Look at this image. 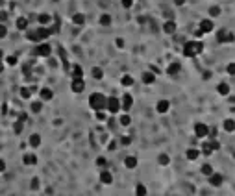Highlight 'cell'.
<instances>
[{"label":"cell","instance_id":"cell-24","mask_svg":"<svg viewBox=\"0 0 235 196\" xmlns=\"http://www.w3.org/2000/svg\"><path fill=\"white\" fill-rule=\"evenodd\" d=\"M26 37L30 41H34V43H41V39H39V34H37V30H30L28 34H26Z\"/></svg>","mask_w":235,"mask_h":196},{"label":"cell","instance_id":"cell-20","mask_svg":"<svg viewBox=\"0 0 235 196\" xmlns=\"http://www.w3.org/2000/svg\"><path fill=\"white\" fill-rule=\"evenodd\" d=\"M22 161H24V165H35V163H37V157L34 156V154H24Z\"/></svg>","mask_w":235,"mask_h":196},{"label":"cell","instance_id":"cell-50","mask_svg":"<svg viewBox=\"0 0 235 196\" xmlns=\"http://www.w3.org/2000/svg\"><path fill=\"white\" fill-rule=\"evenodd\" d=\"M26 118H28L26 113H20V115H19V120H22V122H26Z\"/></svg>","mask_w":235,"mask_h":196},{"label":"cell","instance_id":"cell-26","mask_svg":"<svg viewBox=\"0 0 235 196\" xmlns=\"http://www.w3.org/2000/svg\"><path fill=\"white\" fill-rule=\"evenodd\" d=\"M220 13H222V9H220L218 6H211V8H209V11H207V15H209V17H213V19L218 17Z\"/></svg>","mask_w":235,"mask_h":196},{"label":"cell","instance_id":"cell-35","mask_svg":"<svg viewBox=\"0 0 235 196\" xmlns=\"http://www.w3.org/2000/svg\"><path fill=\"white\" fill-rule=\"evenodd\" d=\"M120 83H122L124 87H130V85H133V78H132V76H122Z\"/></svg>","mask_w":235,"mask_h":196},{"label":"cell","instance_id":"cell-15","mask_svg":"<svg viewBox=\"0 0 235 196\" xmlns=\"http://www.w3.org/2000/svg\"><path fill=\"white\" fill-rule=\"evenodd\" d=\"M222 128H224V132H226V133L235 132V120H233V118H226V120H224V124H222Z\"/></svg>","mask_w":235,"mask_h":196},{"label":"cell","instance_id":"cell-18","mask_svg":"<svg viewBox=\"0 0 235 196\" xmlns=\"http://www.w3.org/2000/svg\"><path fill=\"white\" fill-rule=\"evenodd\" d=\"M28 144L32 146V148H37L41 144V137L37 135V133H34V135H30V139H28Z\"/></svg>","mask_w":235,"mask_h":196},{"label":"cell","instance_id":"cell-29","mask_svg":"<svg viewBox=\"0 0 235 196\" xmlns=\"http://www.w3.org/2000/svg\"><path fill=\"white\" fill-rule=\"evenodd\" d=\"M118 122H120L122 126H130V124H132V117L124 113V115H120V117H118Z\"/></svg>","mask_w":235,"mask_h":196},{"label":"cell","instance_id":"cell-4","mask_svg":"<svg viewBox=\"0 0 235 196\" xmlns=\"http://www.w3.org/2000/svg\"><path fill=\"white\" fill-rule=\"evenodd\" d=\"M195 135L198 139H204L209 135V128H207V124H204V122H196L195 124Z\"/></svg>","mask_w":235,"mask_h":196},{"label":"cell","instance_id":"cell-12","mask_svg":"<svg viewBox=\"0 0 235 196\" xmlns=\"http://www.w3.org/2000/svg\"><path fill=\"white\" fill-rule=\"evenodd\" d=\"M222 181H224L222 174H217V172H213V174L209 176V183H211L213 187H220V185H222Z\"/></svg>","mask_w":235,"mask_h":196},{"label":"cell","instance_id":"cell-21","mask_svg":"<svg viewBox=\"0 0 235 196\" xmlns=\"http://www.w3.org/2000/svg\"><path fill=\"white\" fill-rule=\"evenodd\" d=\"M72 22H74L76 26H81V24L85 22V15H83V13H74V15H72Z\"/></svg>","mask_w":235,"mask_h":196},{"label":"cell","instance_id":"cell-9","mask_svg":"<svg viewBox=\"0 0 235 196\" xmlns=\"http://www.w3.org/2000/svg\"><path fill=\"white\" fill-rule=\"evenodd\" d=\"M132 106H133V98H132V95H130V93H124V95H122V100H120V107L128 111Z\"/></svg>","mask_w":235,"mask_h":196},{"label":"cell","instance_id":"cell-34","mask_svg":"<svg viewBox=\"0 0 235 196\" xmlns=\"http://www.w3.org/2000/svg\"><path fill=\"white\" fill-rule=\"evenodd\" d=\"M100 24H102V26H109V24H111V17H109L107 13H104V15L100 17Z\"/></svg>","mask_w":235,"mask_h":196},{"label":"cell","instance_id":"cell-7","mask_svg":"<svg viewBox=\"0 0 235 196\" xmlns=\"http://www.w3.org/2000/svg\"><path fill=\"white\" fill-rule=\"evenodd\" d=\"M70 89H72V93H83V89H85V81L81 78H72L70 81Z\"/></svg>","mask_w":235,"mask_h":196},{"label":"cell","instance_id":"cell-1","mask_svg":"<svg viewBox=\"0 0 235 196\" xmlns=\"http://www.w3.org/2000/svg\"><path fill=\"white\" fill-rule=\"evenodd\" d=\"M202 52H204V43H200V41H187L183 44V56L185 58H195Z\"/></svg>","mask_w":235,"mask_h":196},{"label":"cell","instance_id":"cell-52","mask_svg":"<svg viewBox=\"0 0 235 196\" xmlns=\"http://www.w3.org/2000/svg\"><path fill=\"white\" fill-rule=\"evenodd\" d=\"M6 17H8V13H6V11H0V20H6Z\"/></svg>","mask_w":235,"mask_h":196},{"label":"cell","instance_id":"cell-10","mask_svg":"<svg viewBox=\"0 0 235 196\" xmlns=\"http://www.w3.org/2000/svg\"><path fill=\"white\" fill-rule=\"evenodd\" d=\"M176 22H174V20L170 19V20H167V22H165V24H163V32H165V34H169V35H172V34H174V32H176Z\"/></svg>","mask_w":235,"mask_h":196},{"label":"cell","instance_id":"cell-40","mask_svg":"<svg viewBox=\"0 0 235 196\" xmlns=\"http://www.w3.org/2000/svg\"><path fill=\"white\" fill-rule=\"evenodd\" d=\"M22 126H24L22 120H17V122H15V126H13V128H15V133H20V132H22Z\"/></svg>","mask_w":235,"mask_h":196},{"label":"cell","instance_id":"cell-27","mask_svg":"<svg viewBox=\"0 0 235 196\" xmlns=\"http://www.w3.org/2000/svg\"><path fill=\"white\" fill-rule=\"evenodd\" d=\"M143 81L148 83V85L154 83V81H156V74H152V72H144V74H143Z\"/></svg>","mask_w":235,"mask_h":196},{"label":"cell","instance_id":"cell-31","mask_svg":"<svg viewBox=\"0 0 235 196\" xmlns=\"http://www.w3.org/2000/svg\"><path fill=\"white\" fill-rule=\"evenodd\" d=\"M32 93H34L32 87H20V96L22 98H30L32 96Z\"/></svg>","mask_w":235,"mask_h":196},{"label":"cell","instance_id":"cell-32","mask_svg":"<svg viewBox=\"0 0 235 196\" xmlns=\"http://www.w3.org/2000/svg\"><path fill=\"white\" fill-rule=\"evenodd\" d=\"M17 28H19V30H26V28H28V19H24V17L17 19Z\"/></svg>","mask_w":235,"mask_h":196},{"label":"cell","instance_id":"cell-45","mask_svg":"<svg viewBox=\"0 0 235 196\" xmlns=\"http://www.w3.org/2000/svg\"><path fill=\"white\" fill-rule=\"evenodd\" d=\"M209 142H211V148H213V152H215V150H218V148H220V144H218V141H215V139H213V141H209Z\"/></svg>","mask_w":235,"mask_h":196},{"label":"cell","instance_id":"cell-46","mask_svg":"<svg viewBox=\"0 0 235 196\" xmlns=\"http://www.w3.org/2000/svg\"><path fill=\"white\" fill-rule=\"evenodd\" d=\"M97 165H98V167H106V159H104V157H98V159H97Z\"/></svg>","mask_w":235,"mask_h":196},{"label":"cell","instance_id":"cell-25","mask_svg":"<svg viewBox=\"0 0 235 196\" xmlns=\"http://www.w3.org/2000/svg\"><path fill=\"white\" fill-rule=\"evenodd\" d=\"M91 76H93L95 80H102L104 78V70H102L100 67H95V69L91 70Z\"/></svg>","mask_w":235,"mask_h":196},{"label":"cell","instance_id":"cell-51","mask_svg":"<svg viewBox=\"0 0 235 196\" xmlns=\"http://www.w3.org/2000/svg\"><path fill=\"white\" fill-rule=\"evenodd\" d=\"M4 170H6V163L0 159V172H4Z\"/></svg>","mask_w":235,"mask_h":196},{"label":"cell","instance_id":"cell-42","mask_svg":"<svg viewBox=\"0 0 235 196\" xmlns=\"http://www.w3.org/2000/svg\"><path fill=\"white\" fill-rule=\"evenodd\" d=\"M6 63H8V65H17V58H15V56H8V58H6Z\"/></svg>","mask_w":235,"mask_h":196},{"label":"cell","instance_id":"cell-11","mask_svg":"<svg viewBox=\"0 0 235 196\" xmlns=\"http://www.w3.org/2000/svg\"><path fill=\"white\" fill-rule=\"evenodd\" d=\"M156 109H157V113H167V111L170 109V102H169V100H159Z\"/></svg>","mask_w":235,"mask_h":196},{"label":"cell","instance_id":"cell-23","mask_svg":"<svg viewBox=\"0 0 235 196\" xmlns=\"http://www.w3.org/2000/svg\"><path fill=\"white\" fill-rule=\"evenodd\" d=\"M202 154H204V156H211V154H213V148H211V142H209V141H206V142L202 144Z\"/></svg>","mask_w":235,"mask_h":196},{"label":"cell","instance_id":"cell-53","mask_svg":"<svg viewBox=\"0 0 235 196\" xmlns=\"http://www.w3.org/2000/svg\"><path fill=\"white\" fill-rule=\"evenodd\" d=\"M174 4H178V6H181V4H185V0H174Z\"/></svg>","mask_w":235,"mask_h":196},{"label":"cell","instance_id":"cell-13","mask_svg":"<svg viewBox=\"0 0 235 196\" xmlns=\"http://www.w3.org/2000/svg\"><path fill=\"white\" fill-rule=\"evenodd\" d=\"M100 181H102L104 185H111V183H113V176H111V172L102 170V172H100Z\"/></svg>","mask_w":235,"mask_h":196},{"label":"cell","instance_id":"cell-37","mask_svg":"<svg viewBox=\"0 0 235 196\" xmlns=\"http://www.w3.org/2000/svg\"><path fill=\"white\" fill-rule=\"evenodd\" d=\"M37 19H39L41 24H48V22H50V15H46V13H41Z\"/></svg>","mask_w":235,"mask_h":196},{"label":"cell","instance_id":"cell-3","mask_svg":"<svg viewBox=\"0 0 235 196\" xmlns=\"http://www.w3.org/2000/svg\"><path fill=\"white\" fill-rule=\"evenodd\" d=\"M217 39H218V43H233L235 41V35L230 32V30H226V28H222L218 34H217Z\"/></svg>","mask_w":235,"mask_h":196},{"label":"cell","instance_id":"cell-48","mask_svg":"<svg viewBox=\"0 0 235 196\" xmlns=\"http://www.w3.org/2000/svg\"><path fill=\"white\" fill-rule=\"evenodd\" d=\"M37 187H39V179L34 178V181H32V189H37Z\"/></svg>","mask_w":235,"mask_h":196},{"label":"cell","instance_id":"cell-49","mask_svg":"<svg viewBox=\"0 0 235 196\" xmlns=\"http://www.w3.org/2000/svg\"><path fill=\"white\" fill-rule=\"evenodd\" d=\"M115 44H117L118 48H122V46H124V39H117L115 41Z\"/></svg>","mask_w":235,"mask_h":196},{"label":"cell","instance_id":"cell-33","mask_svg":"<svg viewBox=\"0 0 235 196\" xmlns=\"http://www.w3.org/2000/svg\"><path fill=\"white\" fill-rule=\"evenodd\" d=\"M157 161H159V165H163V167H165V165H169V163H170V157L167 156V154H161V156L157 157Z\"/></svg>","mask_w":235,"mask_h":196},{"label":"cell","instance_id":"cell-17","mask_svg":"<svg viewBox=\"0 0 235 196\" xmlns=\"http://www.w3.org/2000/svg\"><path fill=\"white\" fill-rule=\"evenodd\" d=\"M180 69H181V65H180L178 61H174V63H170V65H169V69H167V74L174 76V74H178V72H180Z\"/></svg>","mask_w":235,"mask_h":196},{"label":"cell","instance_id":"cell-28","mask_svg":"<svg viewBox=\"0 0 235 196\" xmlns=\"http://www.w3.org/2000/svg\"><path fill=\"white\" fill-rule=\"evenodd\" d=\"M83 76V69L80 65H74L72 67V78H81Z\"/></svg>","mask_w":235,"mask_h":196},{"label":"cell","instance_id":"cell-19","mask_svg":"<svg viewBox=\"0 0 235 196\" xmlns=\"http://www.w3.org/2000/svg\"><path fill=\"white\" fill-rule=\"evenodd\" d=\"M41 98H43V100H44V102H46V100H52V98H54V93H52V91H50V89H48V87H44V89H41Z\"/></svg>","mask_w":235,"mask_h":196},{"label":"cell","instance_id":"cell-5","mask_svg":"<svg viewBox=\"0 0 235 196\" xmlns=\"http://www.w3.org/2000/svg\"><path fill=\"white\" fill-rule=\"evenodd\" d=\"M34 54H35V56H43V58H48V56L52 54V46L46 44V43H44V44H37L35 50H34Z\"/></svg>","mask_w":235,"mask_h":196},{"label":"cell","instance_id":"cell-39","mask_svg":"<svg viewBox=\"0 0 235 196\" xmlns=\"http://www.w3.org/2000/svg\"><path fill=\"white\" fill-rule=\"evenodd\" d=\"M106 111H104V109H100V111H97V120H100V122H104V120H106Z\"/></svg>","mask_w":235,"mask_h":196},{"label":"cell","instance_id":"cell-2","mask_svg":"<svg viewBox=\"0 0 235 196\" xmlns=\"http://www.w3.org/2000/svg\"><path fill=\"white\" fill-rule=\"evenodd\" d=\"M106 104H107V96H104L102 93H93V95L89 96V106H91L95 111L106 109Z\"/></svg>","mask_w":235,"mask_h":196},{"label":"cell","instance_id":"cell-47","mask_svg":"<svg viewBox=\"0 0 235 196\" xmlns=\"http://www.w3.org/2000/svg\"><path fill=\"white\" fill-rule=\"evenodd\" d=\"M120 142H122V144H130V142H132V137H122Z\"/></svg>","mask_w":235,"mask_h":196},{"label":"cell","instance_id":"cell-6","mask_svg":"<svg viewBox=\"0 0 235 196\" xmlns=\"http://www.w3.org/2000/svg\"><path fill=\"white\" fill-rule=\"evenodd\" d=\"M106 109L111 111V113H118V109H120V100H118L117 96H109L107 98V104H106Z\"/></svg>","mask_w":235,"mask_h":196},{"label":"cell","instance_id":"cell-16","mask_svg":"<svg viewBox=\"0 0 235 196\" xmlns=\"http://www.w3.org/2000/svg\"><path fill=\"white\" fill-rule=\"evenodd\" d=\"M124 167H126V168H135V167H137V157L128 156L126 159H124Z\"/></svg>","mask_w":235,"mask_h":196},{"label":"cell","instance_id":"cell-44","mask_svg":"<svg viewBox=\"0 0 235 196\" xmlns=\"http://www.w3.org/2000/svg\"><path fill=\"white\" fill-rule=\"evenodd\" d=\"M133 2H135V0H122V6H124L126 9H130V8L133 6Z\"/></svg>","mask_w":235,"mask_h":196},{"label":"cell","instance_id":"cell-30","mask_svg":"<svg viewBox=\"0 0 235 196\" xmlns=\"http://www.w3.org/2000/svg\"><path fill=\"white\" fill-rule=\"evenodd\" d=\"M135 194L137 196H146L148 194V191H146V187H144L143 183H139L137 187H135Z\"/></svg>","mask_w":235,"mask_h":196},{"label":"cell","instance_id":"cell-22","mask_svg":"<svg viewBox=\"0 0 235 196\" xmlns=\"http://www.w3.org/2000/svg\"><path fill=\"white\" fill-rule=\"evenodd\" d=\"M185 156H187V159H189V161H195L196 157L200 156V150H196V148H189Z\"/></svg>","mask_w":235,"mask_h":196},{"label":"cell","instance_id":"cell-54","mask_svg":"<svg viewBox=\"0 0 235 196\" xmlns=\"http://www.w3.org/2000/svg\"><path fill=\"white\" fill-rule=\"evenodd\" d=\"M2 58H4V54H2V50H0V61H2Z\"/></svg>","mask_w":235,"mask_h":196},{"label":"cell","instance_id":"cell-36","mask_svg":"<svg viewBox=\"0 0 235 196\" xmlns=\"http://www.w3.org/2000/svg\"><path fill=\"white\" fill-rule=\"evenodd\" d=\"M202 174H206V176L209 178L213 174V167H211V165H204V167H202Z\"/></svg>","mask_w":235,"mask_h":196},{"label":"cell","instance_id":"cell-38","mask_svg":"<svg viewBox=\"0 0 235 196\" xmlns=\"http://www.w3.org/2000/svg\"><path fill=\"white\" fill-rule=\"evenodd\" d=\"M41 109H43V104H41V102H32V111H34V113H39Z\"/></svg>","mask_w":235,"mask_h":196},{"label":"cell","instance_id":"cell-41","mask_svg":"<svg viewBox=\"0 0 235 196\" xmlns=\"http://www.w3.org/2000/svg\"><path fill=\"white\" fill-rule=\"evenodd\" d=\"M226 72H228L230 76H235V63H230V65L226 67Z\"/></svg>","mask_w":235,"mask_h":196},{"label":"cell","instance_id":"cell-14","mask_svg":"<svg viewBox=\"0 0 235 196\" xmlns=\"http://www.w3.org/2000/svg\"><path fill=\"white\" fill-rule=\"evenodd\" d=\"M217 93L222 95V96H228V95H230V85L224 83V81H220V83L217 85Z\"/></svg>","mask_w":235,"mask_h":196},{"label":"cell","instance_id":"cell-43","mask_svg":"<svg viewBox=\"0 0 235 196\" xmlns=\"http://www.w3.org/2000/svg\"><path fill=\"white\" fill-rule=\"evenodd\" d=\"M6 35H8V28L4 24H0V39H4Z\"/></svg>","mask_w":235,"mask_h":196},{"label":"cell","instance_id":"cell-8","mask_svg":"<svg viewBox=\"0 0 235 196\" xmlns=\"http://www.w3.org/2000/svg\"><path fill=\"white\" fill-rule=\"evenodd\" d=\"M213 28H215V24L211 19L200 20V34H209V32H213Z\"/></svg>","mask_w":235,"mask_h":196}]
</instances>
